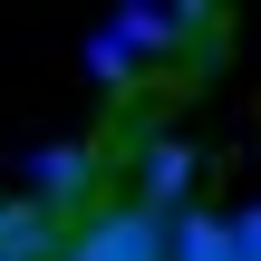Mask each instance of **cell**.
I'll return each instance as SVG.
<instances>
[{
    "mask_svg": "<svg viewBox=\"0 0 261 261\" xmlns=\"http://www.w3.org/2000/svg\"><path fill=\"white\" fill-rule=\"evenodd\" d=\"M0 261H29V252H0Z\"/></svg>",
    "mask_w": 261,
    "mask_h": 261,
    "instance_id": "cell-7",
    "label": "cell"
},
{
    "mask_svg": "<svg viewBox=\"0 0 261 261\" xmlns=\"http://www.w3.org/2000/svg\"><path fill=\"white\" fill-rule=\"evenodd\" d=\"M174 261H242L232 213H174Z\"/></svg>",
    "mask_w": 261,
    "mask_h": 261,
    "instance_id": "cell-4",
    "label": "cell"
},
{
    "mask_svg": "<svg viewBox=\"0 0 261 261\" xmlns=\"http://www.w3.org/2000/svg\"><path fill=\"white\" fill-rule=\"evenodd\" d=\"M184 194H194V145H184V136H165V126H155V136H145V145H136V203H145V213H165V223H174V213H194V203H184Z\"/></svg>",
    "mask_w": 261,
    "mask_h": 261,
    "instance_id": "cell-3",
    "label": "cell"
},
{
    "mask_svg": "<svg viewBox=\"0 0 261 261\" xmlns=\"http://www.w3.org/2000/svg\"><path fill=\"white\" fill-rule=\"evenodd\" d=\"M68 261H174V223L145 203H97L87 223H68Z\"/></svg>",
    "mask_w": 261,
    "mask_h": 261,
    "instance_id": "cell-1",
    "label": "cell"
},
{
    "mask_svg": "<svg viewBox=\"0 0 261 261\" xmlns=\"http://www.w3.org/2000/svg\"><path fill=\"white\" fill-rule=\"evenodd\" d=\"M232 232H242V261H261V203H242V213H232Z\"/></svg>",
    "mask_w": 261,
    "mask_h": 261,
    "instance_id": "cell-6",
    "label": "cell"
},
{
    "mask_svg": "<svg viewBox=\"0 0 261 261\" xmlns=\"http://www.w3.org/2000/svg\"><path fill=\"white\" fill-rule=\"evenodd\" d=\"M87 68H97L107 87H126V77H136V48H126L116 29H97V39H87Z\"/></svg>",
    "mask_w": 261,
    "mask_h": 261,
    "instance_id": "cell-5",
    "label": "cell"
},
{
    "mask_svg": "<svg viewBox=\"0 0 261 261\" xmlns=\"http://www.w3.org/2000/svg\"><path fill=\"white\" fill-rule=\"evenodd\" d=\"M29 203L48 213V223H87V194H97V145H29Z\"/></svg>",
    "mask_w": 261,
    "mask_h": 261,
    "instance_id": "cell-2",
    "label": "cell"
}]
</instances>
